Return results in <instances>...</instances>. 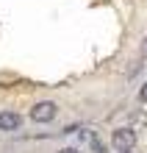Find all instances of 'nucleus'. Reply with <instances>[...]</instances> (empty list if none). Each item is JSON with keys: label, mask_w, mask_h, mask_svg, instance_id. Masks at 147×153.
Instances as JSON below:
<instances>
[{"label": "nucleus", "mask_w": 147, "mask_h": 153, "mask_svg": "<svg viewBox=\"0 0 147 153\" xmlns=\"http://www.w3.org/2000/svg\"><path fill=\"white\" fill-rule=\"evenodd\" d=\"M142 56L147 59V36H144V42H142Z\"/></svg>", "instance_id": "nucleus-7"}, {"label": "nucleus", "mask_w": 147, "mask_h": 153, "mask_svg": "<svg viewBox=\"0 0 147 153\" xmlns=\"http://www.w3.org/2000/svg\"><path fill=\"white\" fill-rule=\"evenodd\" d=\"M92 150H97V153H106V145L100 142L97 137H92Z\"/></svg>", "instance_id": "nucleus-4"}, {"label": "nucleus", "mask_w": 147, "mask_h": 153, "mask_svg": "<svg viewBox=\"0 0 147 153\" xmlns=\"http://www.w3.org/2000/svg\"><path fill=\"white\" fill-rule=\"evenodd\" d=\"M56 114H58L56 103L53 100H42V103H36L31 109V120L33 123H50V120H56Z\"/></svg>", "instance_id": "nucleus-1"}, {"label": "nucleus", "mask_w": 147, "mask_h": 153, "mask_svg": "<svg viewBox=\"0 0 147 153\" xmlns=\"http://www.w3.org/2000/svg\"><path fill=\"white\" fill-rule=\"evenodd\" d=\"M139 100L147 103V84H142V89H139Z\"/></svg>", "instance_id": "nucleus-5"}, {"label": "nucleus", "mask_w": 147, "mask_h": 153, "mask_svg": "<svg viewBox=\"0 0 147 153\" xmlns=\"http://www.w3.org/2000/svg\"><path fill=\"white\" fill-rule=\"evenodd\" d=\"M58 153H81V150H78V148H61Z\"/></svg>", "instance_id": "nucleus-6"}, {"label": "nucleus", "mask_w": 147, "mask_h": 153, "mask_svg": "<svg viewBox=\"0 0 147 153\" xmlns=\"http://www.w3.org/2000/svg\"><path fill=\"white\" fill-rule=\"evenodd\" d=\"M111 145L117 148V153H122V150H131L136 145V131L133 128H117L111 134Z\"/></svg>", "instance_id": "nucleus-2"}, {"label": "nucleus", "mask_w": 147, "mask_h": 153, "mask_svg": "<svg viewBox=\"0 0 147 153\" xmlns=\"http://www.w3.org/2000/svg\"><path fill=\"white\" fill-rule=\"evenodd\" d=\"M122 153H131V150H122Z\"/></svg>", "instance_id": "nucleus-8"}, {"label": "nucleus", "mask_w": 147, "mask_h": 153, "mask_svg": "<svg viewBox=\"0 0 147 153\" xmlns=\"http://www.w3.org/2000/svg\"><path fill=\"white\" fill-rule=\"evenodd\" d=\"M20 114L17 111H0V131H17L20 128Z\"/></svg>", "instance_id": "nucleus-3"}]
</instances>
